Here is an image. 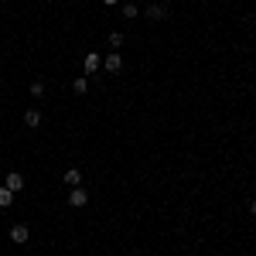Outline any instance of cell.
Returning a JSON list of instances; mask_svg holds the SVG:
<instances>
[{
	"label": "cell",
	"instance_id": "cell-14",
	"mask_svg": "<svg viewBox=\"0 0 256 256\" xmlns=\"http://www.w3.org/2000/svg\"><path fill=\"white\" fill-rule=\"evenodd\" d=\"M250 215H253V219H256V198H253V201H250Z\"/></svg>",
	"mask_w": 256,
	"mask_h": 256
},
{
	"label": "cell",
	"instance_id": "cell-11",
	"mask_svg": "<svg viewBox=\"0 0 256 256\" xmlns=\"http://www.w3.org/2000/svg\"><path fill=\"white\" fill-rule=\"evenodd\" d=\"M123 45V34L120 31H110V48H120Z\"/></svg>",
	"mask_w": 256,
	"mask_h": 256
},
{
	"label": "cell",
	"instance_id": "cell-6",
	"mask_svg": "<svg viewBox=\"0 0 256 256\" xmlns=\"http://www.w3.org/2000/svg\"><path fill=\"white\" fill-rule=\"evenodd\" d=\"M65 185L79 188V185H82V171H75V168H72V171H65Z\"/></svg>",
	"mask_w": 256,
	"mask_h": 256
},
{
	"label": "cell",
	"instance_id": "cell-7",
	"mask_svg": "<svg viewBox=\"0 0 256 256\" xmlns=\"http://www.w3.org/2000/svg\"><path fill=\"white\" fill-rule=\"evenodd\" d=\"M24 123H28L31 130L41 127V113H38V110H28V113H24Z\"/></svg>",
	"mask_w": 256,
	"mask_h": 256
},
{
	"label": "cell",
	"instance_id": "cell-2",
	"mask_svg": "<svg viewBox=\"0 0 256 256\" xmlns=\"http://www.w3.org/2000/svg\"><path fill=\"white\" fill-rule=\"evenodd\" d=\"M85 201H89V192L79 185V188H72V195H68V205L72 208H85Z\"/></svg>",
	"mask_w": 256,
	"mask_h": 256
},
{
	"label": "cell",
	"instance_id": "cell-15",
	"mask_svg": "<svg viewBox=\"0 0 256 256\" xmlns=\"http://www.w3.org/2000/svg\"><path fill=\"white\" fill-rule=\"evenodd\" d=\"M103 3H106V7H116V3H120V0H103Z\"/></svg>",
	"mask_w": 256,
	"mask_h": 256
},
{
	"label": "cell",
	"instance_id": "cell-1",
	"mask_svg": "<svg viewBox=\"0 0 256 256\" xmlns=\"http://www.w3.org/2000/svg\"><path fill=\"white\" fill-rule=\"evenodd\" d=\"M3 188H10L14 195H17V192H24V174H21V171H10V174L3 178Z\"/></svg>",
	"mask_w": 256,
	"mask_h": 256
},
{
	"label": "cell",
	"instance_id": "cell-5",
	"mask_svg": "<svg viewBox=\"0 0 256 256\" xmlns=\"http://www.w3.org/2000/svg\"><path fill=\"white\" fill-rule=\"evenodd\" d=\"M99 65H103V58H99L96 52H89V55H85V75H92V72H96Z\"/></svg>",
	"mask_w": 256,
	"mask_h": 256
},
{
	"label": "cell",
	"instance_id": "cell-12",
	"mask_svg": "<svg viewBox=\"0 0 256 256\" xmlns=\"http://www.w3.org/2000/svg\"><path fill=\"white\" fill-rule=\"evenodd\" d=\"M31 96L41 99V96H45V82H31Z\"/></svg>",
	"mask_w": 256,
	"mask_h": 256
},
{
	"label": "cell",
	"instance_id": "cell-9",
	"mask_svg": "<svg viewBox=\"0 0 256 256\" xmlns=\"http://www.w3.org/2000/svg\"><path fill=\"white\" fill-rule=\"evenodd\" d=\"M164 14H168V10H164L161 3H154V7H147V17H150V21H161Z\"/></svg>",
	"mask_w": 256,
	"mask_h": 256
},
{
	"label": "cell",
	"instance_id": "cell-8",
	"mask_svg": "<svg viewBox=\"0 0 256 256\" xmlns=\"http://www.w3.org/2000/svg\"><path fill=\"white\" fill-rule=\"evenodd\" d=\"M10 205H14V192L0 185V208H10Z\"/></svg>",
	"mask_w": 256,
	"mask_h": 256
},
{
	"label": "cell",
	"instance_id": "cell-10",
	"mask_svg": "<svg viewBox=\"0 0 256 256\" xmlns=\"http://www.w3.org/2000/svg\"><path fill=\"white\" fill-rule=\"evenodd\" d=\"M72 89H75L79 96H85V92H89V79H85V75H82V79H75V82H72Z\"/></svg>",
	"mask_w": 256,
	"mask_h": 256
},
{
	"label": "cell",
	"instance_id": "cell-4",
	"mask_svg": "<svg viewBox=\"0 0 256 256\" xmlns=\"http://www.w3.org/2000/svg\"><path fill=\"white\" fill-rule=\"evenodd\" d=\"M103 68H106V72H120V68H123V58H120L116 52H110V55L103 58Z\"/></svg>",
	"mask_w": 256,
	"mask_h": 256
},
{
	"label": "cell",
	"instance_id": "cell-3",
	"mask_svg": "<svg viewBox=\"0 0 256 256\" xmlns=\"http://www.w3.org/2000/svg\"><path fill=\"white\" fill-rule=\"evenodd\" d=\"M10 243H17V246H24V243H28V226H24V222L10 226Z\"/></svg>",
	"mask_w": 256,
	"mask_h": 256
},
{
	"label": "cell",
	"instance_id": "cell-13",
	"mask_svg": "<svg viewBox=\"0 0 256 256\" xmlns=\"http://www.w3.org/2000/svg\"><path fill=\"white\" fill-rule=\"evenodd\" d=\"M123 17H137V3H123Z\"/></svg>",
	"mask_w": 256,
	"mask_h": 256
}]
</instances>
